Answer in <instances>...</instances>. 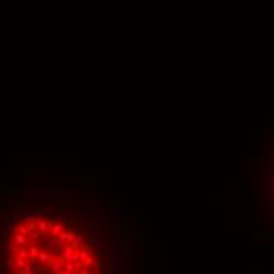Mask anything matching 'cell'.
Masks as SVG:
<instances>
[{
	"label": "cell",
	"mask_w": 274,
	"mask_h": 274,
	"mask_svg": "<svg viewBox=\"0 0 274 274\" xmlns=\"http://www.w3.org/2000/svg\"><path fill=\"white\" fill-rule=\"evenodd\" d=\"M11 206H13V202H11V200H8V202L2 203V206H0V208H2V210H10Z\"/></svg>",
	"instance_id": "10"
},
{
	"label": "cell",
	"mask_w": 274,
	"mask_h": 274,
	"mask_svg": "<svg viewBox=\"0 0 274 274\" xmlns=\"http://www.w3.org/2000/svg\"><path fill=\"white\" fill-rule=\"evenodd\" d=\"M61 175H29L25 177V181H60Z\"/></svg>",
	"instance_id": "1"
},
{
	"label": "cell",
	"mask_w": 274,
	"mask_h": 274,
	"mask_svg": "<svg viewBox=\"0 0 274 274\" xmlns=\"http://www.w3.org/2000/svg\"><path fill=\"white\" fill-rule=\"evenodd\" d=\"M265 189V183H263V170L258 169V192L261 194Z\"/></svg>",
	"instance_id": "7"
},
{
	"label": "cell",
	"mask_w": 274,
	"mask_h": 274,
	"mask_svg": "<svg viewBox=\"0 0 274 274\" xmlns=\"http://www.w3.org/2000/svg\"><path fill=\"white\" fill-rule=\"evenodd\" d=\"M117 268H118V274H126L128 265H126V255L123 252V247H121V252L118 257V261H117Z\"/></svg>",
	"instance_id": "3"
},
{
	"label": "cell",
	"mask_w": 274,
	"mask_h": 274,
	"mask_svg": "<svg viewBox=\"0 0 274 274\" xmlns=\"http://www.w3.org/2000/svg\"><path fill=\"white\" fill-rule=\"evenodd\" d=\"M154 252L158 254V255H162V246H154Z\"/></svg>",
	"instance_id": "11"
},
{
	"label": "cell",
	"mask_w": 274,
	"mask_h": 274,
	"mask_svg": "<svg viewBox=\"0 0 274 274\" xmlns=\"http://www.w3.org/2000/svg\"><path fill=\"white\" fill-rule=\"evenodd\" d=\"M83 243H85V239H83V235H76V239L72 241V246H74L76 249H81Z\"/></svg>",
	"instance_id": "6"
},
{
	"label": "cell",
	"mask_w": 274,
	"mask_h": 274,
	"mask_svg": "<svg viewBox=\"0 0 274 274\" xmlns=\"http://www.w3.org/2000/svg\"><path fill=\"white\" fill-rule=\"evenodd\" d=\"M36 228H38V230H40L41 233H51L52 225L49 224V219H46V217H38Z\"/></svg>",
	"instance_id": "2"
},
{
	"label": "cell",
	"mask_w": 274,
	"mask_h": 274,
	"mask_svg": "<svg viewBox=\"0 0 274 274\" xmlns=\"http://www.w3.org/2000/svg\"><path fill=\"white\" fill-rule=\"evenodd\" d=\"M143 213L145 214H150V208H148V206H145V208H143Z\"/></svg>",
	"instance_id": "13"
},
{
	"label": "cell",
	"mask_w": 274,
	"mask_h": 274,
	"mask_svg": "<svg viewBox=\"0 0 274 274\" xmlns=\"http://www.w3.org/2000/svg\"><path fill=\"white\" fill-rule=\"evenodd\" d=\"M65 230H66V228H65V225H63V224H61V222H58V221H57V222H55L54 225H52L51 235H52V236H55V238H58L60 235L65 232Z\"/></svg>",
	"instance_id": "4"
},
{
	"label": "cell",
	"mask_w": 274,
	"mask_h": 274,
	"mask_svg": "<svg viewBox=\"0 0 274 274\" xmlns=\"http://www.w3.org/2000/svg\"><path fill=\"white\" fill-rule=\"evenodd\" d=\"M118 188H120V189H125V183L120 181V183H118Z\"/></svg>",
	"instance_id": "14"
},
{
	"label": "cell",
	"mask_w": 274,
	"mask_h": 274,
	"mask_svg": "<svg viewBox=\"0 0 274 274\" xmlns=\"http://www.w3.org/2000/svg\"><path fill=\"white\" fill-rule=\"evenodd\" d=\"M125 211H126L125 206H114V213L117 216H123V214H125Z\"/></svg>",
	"instance_id": "8"
},
{
	"label": "cell",
	"mask_w": 274,
	"mask_h": 274,
	"mask_svg": "<svg viewBox=\"0 0 274 274\" xmlns=\"http://www.w3.org/2000/svg\"><path fill=\"white\" fill-rule=\"evenodd\" d=\"M51 257H52V254H47V252H46V250H41V252H40V255H38V258H36V260H38V263H43V265H44V263H46V265H47V261H49V260H51Z\"/></svg>",
	"instance_id": "5"
},
{
	"label": "cell",
	"mask_w": 274,
	"mask_h": 274,
	"mask_svg": "<svg viewBox=\"0 0 274 274\" xmlns=\"http://www.w3.org/2000/svg\"><path fill=\"white\" fill-rule=\"evenodd\" d=\"M216 205H225V195H216Z\"/></svg>",
	"instance_id": "9"
},
{
	"label": "cell",
	"mask_w": 274,
	"mask_h": 274,
	"mask_svg": "<svg viewBox=\"0 0 274 274\" xmlns=\"http://www.w3.org/2000/svg\"><path fill=\"white\" fill-rule=\"evenodd\" d=\"M126 228H128V230H131V228H132V221L131 219L126 221Z\"/></svg>",
	"instance_id": "12"
},
{
	"label": "cell",
	"mask_w": 274,
	"mask_h": 274,
	"mask_svg": "<svg viewBox=\"0 0 274 274\" xmlns=\"http://www.w3.org/2000/svg\"><path fill=\"white\" fill-rule=\"evenodd\" d=\"M257 216H258V217H261V208H258V210H257Z\"/></svg>",
	"instance_id": "15"
},
{
	"label": "cell",
	"mask_w": 274,
	"mask_h": 274,
	"mask_svg": "<svg viewBox=\"0 0 274 274\" xmlns=\"http://www.w3.org/2000/svg\"><path fill=\"white\" fill-rule=\"evenodd\" d=\"M74 224V219H68V225H72Z\"/></svg>",
	"instance_id": "16"
}]
</instances>
